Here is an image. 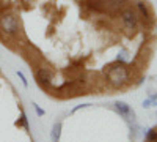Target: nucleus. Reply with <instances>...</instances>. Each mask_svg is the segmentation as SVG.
I'll use <instances>...</instances> for the list:
<instances>
[{"instance_id": "nucleus-1", "label": "nucleus", "mask_w": 157, "mask_h": 142, "mask_svg": "<svg viewBox=\"0 0 157 142\" xmlns=\"http://www.w3.org/2000/svg\"><path fill=\"white\" fill-rule=\"evenodd\" d=\"M21 25H22L21 19L14 10L6 6L0 11V35H2L3 40L6 41L16 40V36L21 32Z\"/></svg>"}, {"instance_id": "nucleus-2", "label": "nucleus", "mask_w": 157, "mask_h": 142, "mask_svg": "<svg viewBox=\"0 0 157 142\" xmlns=\"http://www.w3.org/2000/svg\"><path fill=\"white\" fill-rule=\"evenodd\" d=\"M33 74H35V81L39 85V88L44 92L50 93L54 88V81H55V70L52 68L47 63H41L36 68H33Z\"/></svg>"}, {"instance_id": "nucleus-3", "label": "nucleus", "mask_w": 157, "mask_h": 142, "mask_svg": "<svg viewBox=\"0 0 157 142\" xmlns=\"http://www.w3.org/2000/svg\"><path fill=\"white\" fill-rule=\"evenodd\" d=\"M113 106H115V111L120 114L121 117H124L127 122H135V112L126 101H116Z\"/></svg>"}, {"instance_id": "nucleus-4", "label": "nucleus", "mask_w": 157, "mask_h": 142, "mask_svg": "<svg viewBox=\"0 0 157 142\" xmlns=\"http://www.w3.org/2000/svg\"><path fill=\"white\" fill-rule=\"evenodd\" d=\"M61 128H63V123H61V122H55V123H54V126H52V131H50V139H52V142H58V140H60Z\"/></svg>"}, {"instance_id": "nucleus-5", "label": "nucleus", "mask_w": 157, "mask_h": 142, "mask_svg": "<svg viewBox=\"0 0 157 142\" xmlns=\"http://www.w3.org/2000/svg\"><path fill=\"white\" fill-rule=\"evenodd\" d=\"M145 140L146 142H157V126L149 128L145 131Z\"/></svg>"}, {"instance_id": "nucleus-6", "label": "nucleus", "mask_w": 157, "mask_h": 142, "mask_svg": "<svg viewBox=\"0 0 157 142\" xmlns=\"http://www.w3.org/2000/svg\"><path fill=\"white\" fill-rule=\"evenodd\" d=\"M17 125H19V126H22L24 130H27V131H29V119H27V115H25V112H24V111L21 112V117H19Z\"/></svg>"}, {"instance_id": "nucleus-7", "label": "nucleus", "mask_w": 157, "mask_h": 142, "mask_svg": "<svg viewBox=\"0 0 157 142\" xmlns=\"http://www.w3.org/2000/svg\"><path fill=\"white\" fill-rule=\"evenodd\" d=\"M16 74H17V77H19V79H21V82H22V85L24 87H29V81H27V77H25V74L22 73V71H16Z\"/></svg>"}, {"instance_id": "nucleus-8", "label": "nucleus", "mask_w": 157, "mask_h": 142, "mask_svg": "<svg viewBox=\"0 0 157 142\" xmlns=\"http://www.w3.org/2000/svg\"><path fill=\"white\" fill-rule=\"evenodd\" d=\"M33 108H35V112H36L38 117H43V115L46 114V112H44V109H43L41 106H39V104H36V103H33Z\"/></svg>"}, {"instance_id": "nucleus-9", "label": "nucleus", "mask_w": 157, "mask_h": 142, "mask_svg": "<svg viewBox=\"0 0 157 142\" xmlns=\"http://www.w3.org/2000/svg\"><path fill=\"white\" fill-rule=\"evenodd\" d=\"M141 106L145 108V109H149V108L152 106V101H151L149 98H146V99H143V103H141Z\"/></svg>"}, {"instance_id": "nucleus-10", "label": "nucleus", "mask_w": 157, "mask_h": 142, "mask_svg": "<svg viewBox=\"0 0 157 142\" xmlns=\"http://www.w3.org/2000/svg\"><path fill=\"white\" fill-rule=\"evenodd\" d=\"M148 98L152 101V106H157V93H151Z\"/></svg>"}, {"instance_id": "nucleus-11", "label": "nucleus", "mask_w": 157, "mask_h": 142, "mask_svg": "<svg viewBox=\"0 0 157 142\" xmlns=\"http://www.w3.org/2000/svg\"><path fill=\"white\" fill-rule=\"evenodd\" d=\"M88 106H90V104H78V106H75V108L72 109V114H74V112H77L78 109H82V108H88Z\"/></svg>"}, {"instance_id": "nucleus-12", "label": "nucleus", "mask_w": 157, "mask_h": 142, "mask_svg": "<svg viewBox=\"0 0 157 142\" xmlns=\"http://www.w3.org/2000/svg\"><path fill=\"white\" fill-rule=\"evenodd\" d=\"M155 115H157V112H155Z\"/></svg>"}]
</instances>
